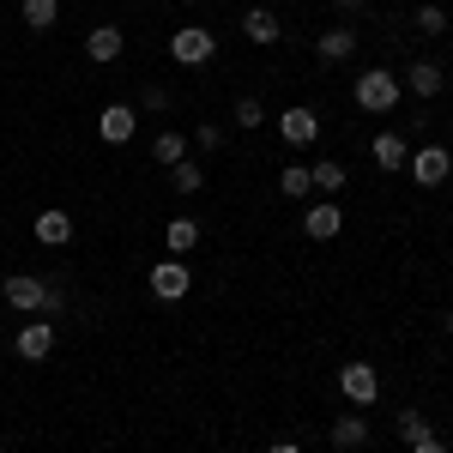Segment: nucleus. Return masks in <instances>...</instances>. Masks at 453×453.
Segmentation results:
<instances>
[{"label": "nucleus", "instance_id": "obj_1", "mask_svg": "<svg viewBox=\"0 0 453 453\" xmlns=\"http://www.w3.org/2000/svg\"><path fill=\"white\" fill-rule=\"evenodd\" d=\"M350 97H357V109H369V115H393V109L405 104V85H399V73H387V67H363L357 85H350Z\"/></svg>", "mask_w": 453, "mask_h": 453}, {"label": "nucleus", "instance_id": "obj_2", "mask_svg": "<svg viewBox=\"0 0 453 453\" xmlns=\"http://www.w3.org/2000/svg\"><path fill=\"white\" fill-rule=\"evenodd\" d=\"M0 296H6V309H19V314H61V290H49L36 273H12L0 284Z\"/></svg>", "mask_w": 453, "mask_h": 453}, {"label": "nucleus", "instance_id": "obj_3", "mask_svg": "<svg viewBox=\"0 0 453 453\" xmlns=\"http://www.w3.org/2000/svg\"><path fill=\"white\" fill-rule=\"evenodd\" d=\"M211 55H218V36H211L206 25H181V31H170V61L175 67H206Z\"/></svg>", "mask_w": 453, "mask_h": 453}, {"label": "nucleus", "instance_id": "obj_4", "mask_svg": "<svg viewBox=\"0 0 453 453\" xmlns=\"http://www.w3.org/2000/svg\"><path fill=\"white\" fill-rule=\"evenodd\" d=\"M405 170H411L418 188H441V181H453V151H448V145H418Z\"/></svg>", "mask_w": 453, "mask_h": 453}, {"label": "nucleus", "instance_id": "obj_5", "mask_svg": "<svg viewBox=\"0 0 453 453\" xmlns=\"http://www.w3.org/2000/svg\"><path fill=\"white\" fill-rule=\"evenodd\" d=\"M399 85H405V97H418V104H435V97H441V91H448V73L435 67V61H429V55H418V61H411V67L399 73Z\"/></svg>", "mask_w": 453, "mask_h": 453}, {"label": "nucleus", "instance_id": "obj_6", "mask_svg": "<svg viewBox=\"0 0 453 453\" xmlns=\"http://www.w3.org/2000/svg\"><path fill=\"white\" fill-rule=\"evenodd\" d=\"M145 279H151V296H157V303H181V296L194 290V273H188V260H175V254H170V260H157Z\"/></svg>", "mask_w": 453, "mask_h": 453}, {"label": "nucleus", "instance_id": "obj_7", "mask_svg": "<svg viewBox=\"0 0 453 453\" xmlns=\"http://www.w3.org/2000/svg\"><path fill=\"white\" fill-rule=\"evenodd\" d=\"M339 393H345L357 411L375 405V399H381V375H375V363H345V369H339Z\"/></svg>", "mask_w": 453, "mask_h": 453}, {"label": "nucleus", "instance_id": "obj_8", "mask_svg": "<svg viewBox=\"0 0 453 453\" xmlns=\"http://www.w3.org/2000/svg\"><path fill=\"white\" fill-rule=\"evenodd\" d=\"M279 140L290 145V151H303V145H314V140H320V115H314L309 104H290V109L279 115Z\"/></svg>", "mask_w": 453, "mask_h": 453}, {"label": "nucleus", "instance_id": "obj_9", "mask_svg": "<svg viewBox=\"0 0 453 453\" xmlns=\"http://www.w3.org/2000/svg\"><path fill=\"white\" fill-rule=\"evenodd\" d=\"M345 230V206L339 200H309V211H303V236L309 242H333Z\"/></svg>", "mask_w": 453, "mask_h": 453}, {"label": "nucleus", "instance_id": "obj_10", "mask_svg": "<svg viewBox=\"0 0 453 453\" xmlns=\"http://www.w3.org/2000/svg\"><path fill=\"white\" fill-rule=\"evenodd\" d=\"M140 134V109L134 104H104V115H97V140L104 145H127Z\"/></svg>", "mask_w": 453, "mask_h": 453}, {"label": "nucleus", "instance_id": "obj_11", "mask_svg": "<svg viewBox=\"0 0 453 453\" xmlns=\"http://www.w3.org/2000/svg\"><path fill=\"white\" fill-rule=\"evenodd\" d=\"M121 49H127V31L121 25H91L85 31V61H97V67L121 61Z\"/></svg>", "mask_w": 453, "mask_h": 453}, {"label": "nucleus", "instance_id": "obj_12", "mask_svg": "<svg viewBox=\"0 0 453 453\" xmlns=\"http://www.w3.org/2000/svg\"><path fill=\"white\" fill-rule=\"evenodd\" d=\"M12 350H19L25 363H42V357L55 350V326H49V314L25 320V326H19V339H12Z\"/></svg>", "mask_w": 453, "mask_h": 453}, {"label": "nucleus", "instance_id": "obj_13", "mask_svg": "<svg viewBox=\"0 0 453 453\" xmlns=\"http://www.w3.org/2000/svg\"><path fill=\"white\" fill-rule=\"evenodd\" d=\"M31 236H36L42 248H67V242H73V218H67L61 206L36 211V218H31Z\"/></svg>", "mask_w": 453, "mask_h": 453}, {"label": "nucleus", "instance_id": "obj_14", "mask_svg": "<svg viewBox=\"0 0 453 453\" xmlns=\"http://www.w3.org/2000/svg\"><path fill=\"white\" fill-rule=\"evenodd\" d=\"M369 157H375V170L399 175L411 164V145H405V134H375V140H369Z\"/></svg>", "mask_w": 453, "mask_h": 453}, {"label": "nucleus", "instance_id": "obj_15", "mask_svg": "<svg viewBox=\"0 0 453 453\" xmlns=\"http://www.w3.org/2000/svg\"><path fill=\"white\" fill-rule=\"evenodd\" d=\"M242 36H248V42H260V49H273V42L284 36L279 12H273V6H248V12H242Z\"/></svg>", "mask_w": 453, "mask_h": 453}, {"label": "nucleus", "instance_id": "obj_16", "mask_svg": "<svg viewBox=\"0 0 453 453\" xmlns=\"http://www.w3.org/2000/svg\"><path fill=\"white\" fill-rule=\"evenodd\" d=\"M357 42H363V36L350 31V25H333V31L314 36V55H320V61H350V55H357Z\"/></svg>", "mask_w": 453, "mask_h": 453}, {"label": "nucleus", "instance_id": "obj_17", "mask_svg": "<svg viewBox=\"0 0 453 453\" xmlns=\"http://www.w3.org/2000/svg\"><path fill=\"white\" fill-rule=\"evenodd\" d=\"M164 248H170L175 260H188V254L200 248V224H194L188 211H181V218H170V224H164Z\"/></svg>", "mask_w": 453, "mask_h": 453}, {"label": "nucleus", "instance_id": "obj_18", "mask_svg": "<svg viewBox=\"0 0 453 453\" xmlns=\"http://www.w3.org/2000/svg\"><path fill=\"white\" fill-rule=\"evenodd\" d=\"M326 441H333V448H339V453L363 448V441H369V418H363V411H345V418H339V423H333V429H326Z\"/></svg>", "mask_w": 453, "mask_h": 453}, {"label": "nucleus", "instance_id": "obj_19", "mask_svg": "<svg viewBox=\"0 0 453 453\" xmlns=\"http://www.w3.org/2000/svg\"><path fill=\"white\" fill-rule=\"evenodd\" d=\"M309 181H314V194H320V200H339L350 175H345V164H339V157H320V164L309 170Z\"/></svg>", "mask_w": 453, "mask_h": 453}, {"label": "nucleus", "instance_id": "obj_20", "mask_svg": "<svg viewBox=\"0 0 453 453\" xmlns=\"http://www.w3.org/2000/svg\"><path fill=\"white\" fill-rule=\"evenodd\" d=\"M393 429H399V441H405V448H418V441H429V435H435V423L423 418L418 405H405V411L393 418Z\"/></svg>", "mask_w": 453, "mask_h": 453}, {"label": "nucleus", "instance_id": "obj_21", "mask_svg": "<svg viewBox=\"0 0 453 453\" xmlns=\"http://www.w3.org/2000/svg\"><path fill=\"white\" fill-rule=\"evenodd\" d=\"M170 188L181 194V200H194V194L206 188V170H200L194 157H181V164H170Z\"/></svg>", "mask_w": 453, "mask_h": 453}, {"label": "nucleus", "instance_id": "obj_22", "mask_svg": "<svg viewBox=\"0 0 453 453\" xmlns=\"http://www.w3.org/2000/svg\"><path fill=\"white\" fill-rule=\"evenodd\" d=\"M19 19H25L31 31H55V19H61V0H19Z\"/></svg>", "mask_w": 453, "mask_h": 453}, {"label": "nucleus", "instance_id": "obj_23", "mask_svg": "<svg viewBox=\"0 0 453 453\" xmlns=\"http://www.w3.org/2000/svg\"><path fill=\"white\" fill-rule=\"evenodd\" d=\"M279 194H284V200H296V206H303V200L314 194L309 170H303V164H284V175H279Z\"/></svg>", "mask_w": 453, "mask_h": 453}, {"label": "nucleus", "instance_id": "obj_24", "mask_svg": "<svg viewBox=\"0 0 453 453\" xmlns=\"http://www.w3.org/2000/svg\"><path fill=\"white\" fill-rule=\"evenodd\" d=\"M151 157H157L164 170L181 164V157H188V134H157V140H151Z\"/></svg>", "mask_w": 453, "mask_h": 453}, {"label": "nucleus", "instance_id": "obj_25", "mask_svg": "<svg viewBox=\"0 0 453 453\" xmlns=\"http://www.w3.org/2000/svg\"><path fill=\"white\" fill-rule=\"evenodd\" d=\"M236 127H242V134L266 127V104H260V97H236Z\"/></svg>", "mask_w": 453, "mask_h": 453}, {"label": "nucleus", "instance_id": "obj_26", "mask_svg": "<svg viewBox=\"0 0 453 453\" xmlns=\"http://www.w3.org/2000/svg\"><path fill=\"white\" fill-rule=\"evenodd\" d=\"M418 31L423 36H448V12H441L435 0H429V6H418Z\"/></svg>", "mask_w": 453, "mask_h": 453}, {"label": "nucleus", "instance_id": "obj_27", "mask_svg": "<svg viewBox=\"0 0 453 453\" xmlns=\"http://www.w3.org/2000/svg\"><path fill=\"white\" fill-rule=\"evenodd\" d=\"M134 109H145V115H157V109H170V91L145 79V85H140V104H134Z\"/></svg>", "mask_w": 453, "mask_h": 453}, {"label": "nucleus", "instance_id": "obj_28", "mask_svg": "<svg viewBox=\"0 0 453 453\" xmlns=\"http://www.w3.org/2000/svg\"><path fill=\"white\" fill-rule=\"evenodd\" d=\"M194 145H200V151H224V127H218V121H200V127H194Z\"/></svg>", "mask_w": 453, "mask_h": 453}, {"label": "nucleus", "instance_id": "obj_29", "mask_svg": "<svg viewBox=\"0 0 453 453\" xmlns=\"http://www.w3.org/2000/svg\"><path fill=\"white\" fill-rule=\"evenodd\" d=\"M405 453H453V448L441 441V435H429V441H418V448H405Z\"/></svg>", "mask_w": 453, "mask_h": 453}, {"label": "nucleus", "instance_id": "obj_30", "mask_svg": "<svg viewBox=\"0 0 453 453\" xmlns=\"http://www.w3.org/2000/svg\"><path fill=\"white\" fill-rule=\"evenodd\" d=\"M266 453H303V448H296V441H273Z\"/></svg>", "mask_w": 453, "mask_h": 453}, {"label": "nucleus", "instance_id": "obj_31", "mask_svg": "<svg viewBox=\"0 0 453 453\" xmlns=\"http://www.w3.org/2000/svg\"><path fill=\"white\" fill-rule=\"evenodd\" d=\"M333 6H339V12H363V0H333Z\"/></svg>", "mask_w": 453, "mask_h": 453}, {"label": "nucleus", "instance_id": "obj_32", "mask_svg": "<svg viewBox=\"0 0 453 453\" xmlns=\"http://www.w3.org/2000/svg\"><path fill=\"white\" fill-rule=\"evenodd\" d=\"M448 339H453V309H448Z\"/></svg>", "mask_w": 453, "mask_h": 453}, {"label": "nucleus", "instance_id": "obj_33", "mask_svg": "<svg viewBox=\"0 0 453 453\" xmlns=\"http://www.w3.org/2000/svg\"><path fill=\"white\" fill-rule=\"evenodd\" d=\"M260 6H284V0H260Z\"/></svg>", "mask_w": 453, "mask_h": 453}, {"label": "nucleus", "instance_id": "obj_34", "mask_svg": "<svg viewBox=\"0 0 453 453\" xmlns=\"http://www.w3.org/2000/svg\"><path fill=\"white\" fill-rule=\"evenodd\" d=\"M181 6H200V0H181Z\"/></svg>", "mask_w": 453, "mask_h": 453}, {"label": "nucleus", "instance_id": "obj_35", "mask_svg": "<svg viewBox=\"0 0 453 453\" xmlns=\"http://www.w3.org/2000/svg\"><path fill=\"white\" fill-rule=\"evenodd\" d=\"M448 134H453V115H448Z\"/></svg>", "mask_w": 453, "mask_h": 453}, {"label": "nucleus", "instance_id": "obj_36", "mask_svg": "<svg viewBox=\"0 0 453 453\" xmlns=\"http://www.w3.org/2000/svg\"><path fill=\"white\" fill-rule=\"evenodd\" d=\"M448 448H453V441H448Z\"/></svg>", "mask_w": 453, "mask_h": 453}]
</instances>
